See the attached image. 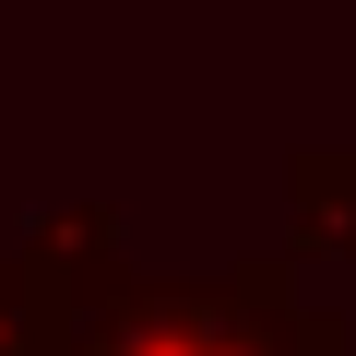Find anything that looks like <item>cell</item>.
I'll return each mask as SVG.
<instances>
[{
    "label": "cell",
    "mask_w": 356,
    "mask_h": 356,
    "mask_svg": "<svg viewBox=\"0 0 356 356\" xmlns=\"http://www.w3.org/2000/svg\"><path fill=\"white\" fill-rule=\"evenodd\" d=\"M0 356H83V297L48 238L0 250Z\"/></svg>",
    "instance_id": "2"
},
{
    "label": "cell",
    "mask_w": 356,
    "mask_h": 356,
    "mask_svg": "<svg viewBox=\"0 0 356 356\" xmlns=\"http://www.w3.org/2000/svg\"><path fill=\"white\" fill-rule=\"evenodd\" d=\"M285 214H297V250L356 261V154H297L285 166Z\"/></svg>",
    "instance_id": "3"
},
{
    "label": "cell",
    "mask_w": 356,
    "mask_h": 356,
    "mask_svg": "<svg viewBox=\"0 0 356 356\" xmlns=\"http://www.w3.org/2000/svg\"><path fill=\"white\" fill-rule=\"evenodd\" d=\"M83 356H344V321L309 309L285 261H238L214 285L119 273L107 297H83Z\"/></svg>",
    "instance_id": "1"
}]
</instances>
